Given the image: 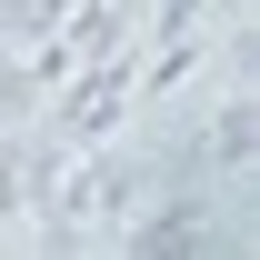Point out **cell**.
Returning a JSON list of instances; mask_svg holds the SVG:
<instances>
[{"label":"cell","mask_w":260,"mask_h":260,"mask_svg":"<svg viewBox=\"0 0 260 260\" xmlns=\"http://www.w3.org/2000/svg\"><path fill=\"white\" fill-rule=\"evenodd\" d=\"M130 60L140 50H100V60H70L60 80H50V100H40V130L60 140V150H90V140H120L130 130Z\"/></svg>","instance_id":"6da1fadb"},{"label":"cell","mask_w":260,"mask_h":260,"mask_svg":"<svg viewBox=\"0 0 260 260\" xmlns=\"http://www.w3.org/2000/svg\"><path fill=\"white\" fill-rule=\"evenodd\" d=\"M190 150H200V170H210L220 190H240V180H250V160H260V100H250V80H230L220 110H200Z\"/></svg>","instance_id":"7a4b0ae2"},{"label":"cell","mask_w":260,"mask_h":260,"mask_svg":"<svg viewBox=\"0 0 260 260\" xmlns=\"http://www.w3.org/2000/svg\"><path fill=\"white\" fill-rule=\"evenodd\" d=\"M60 140L40 120H20V130H0V220H30L40 200H50V180H60Z\"/></svg>","instance_id":"3957f363"}]
</instances>
